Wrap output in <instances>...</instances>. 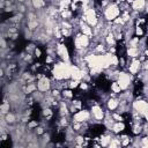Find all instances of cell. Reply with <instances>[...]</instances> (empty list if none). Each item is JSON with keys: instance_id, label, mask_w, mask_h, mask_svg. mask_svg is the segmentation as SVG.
Instances as JSON below:
<instances>
[{"instance_id": "6da1fadb", "label": "cell", "mask_w": 148, "mask_h": 148, "mask_svg": "<svg viewBox=\"0 0 148 148\" xmlns=\"http://www.w3.org/2000/svg\"><path fill=\"white\" fill-rule=\"evenodd\" d=\"M120 13H121V10H120L119 3H117V2H110V5L104 8L103 16H104V20L105 21L112 22L116 17H118L120 15Z\"/></svg>"}, {"instance_id": "7a4b0ae2", "label": "cell", "mask_w": 148, "mask_h": 148, "mask_svg": "<svg viewBox=\"0 0 148 148\" xmlns=\"http://www.w3.org/2000/svg\"><path fill=\"white\" fill-rule=\"evenodd\" d=\"M133 75L130 72H125V71H120L119 76H118V83L121 87V90H126L130 88V86L133 83Z\"/></svg>"}, {"instance_id": "3957f363", "label": "cell", "mask_w": 148, "mask_h": 148, "mask_svg": "<svg viewBox=\"0 0 148 148\" xmlns=\"http://www.w3.org/2000/svg\"><path fill=\"white\" fill-rule=\"evenodd\" d=\"M91 112L87 109H81L77 112H75L72 116V121H77V123H87L90 120Z\"/></svg>"}, {"instance_id": "277c9868", "label": "cell", "mask_w": 148, "mask_h": 148, "mask_svg": "<svg viewBox=\"0 0 148 148\" xmlns=\"http://www.w3.org/2000/svg\"><path fill=\"white\" fill-rule=\"evenodd\" d=\"M51 88H52V81H51V79L49 76L44 75L43 77H40V79L37 80V89L39 91L47 92V91L51 90Z\"/></svg>"}, {"instance_id": "5b68a950", "label": "cell", "mask_w": 148, "mask_h": 148, "mask_svg": "<svg viewBox=\"0 0 148 148\" xmlns=\"http://www.w3.org/2000/svg\"><path fill=\"white\" fill-rule=\"evenodd\" d=\"M127 71L133 75L135 76L138 73H140L142 71V62L139 60V58H133L131 59V61L127 64Z\"/></svg>"}, {"instance_id": "8992f818", "label": "cell", "mask_w": 148, "mask_h": 148, "mask_svg": "<svg viewBox=\"0 0 148 148\" xmlns=\"http://www.w3.org/2000/svg\"><path fill=\"white\" fill-rule=\"evenodd\" d=\"M132 110H135V111H138L139 113H141V114H143L147 110H148V102L147 101H145V99H136V98H134L133 101H132Z\"/></svg>"}, {"instance_id": "52a82bcc", "label": "cell", "mask_w": 148, "mask_h": 148, "mask_svg": "<svg viewBox=\"0 0 148 148\" xmlns=\"http://www.w3.org/2000/svg\"><path fill=\"white\" fill-rule=\"evenodd\" d=\"M90 112H91V116L94 117L95 120L97 121H103L104 117H105V111L103 110V108L97 103L95 105H92L90 108Z\"/></svg>"}, {"instance_id": "ba28073f", "label": "cell", "mask_w": 148, "mask_h": 148, "mask_svg": "<svg viewBox=\"0 0 148 148\" xmlns=\"http://www.w3.org/2000/svg\"><path fill=\"white\" fill-rule=\"evenodd\" d=\"M79 30L82 32V34H84V35H87V36H89L90 38H92L94 37V32H92V27H90L87 22H84V21H80V24H79Z\"/></svg>"}, {"instance_id": "9c48e42d", "label": "cell", "mask_w": 148, "mask_h": 148, "mask_svg": "<svg viewBox=\"0 0 148 148\" xmlns=\"http://www.w3.org/2000/svg\"><path fill=\"white\" fill-rule=\"evenodd\" d=\"M147 6V0H133V2L131 3L132 10L134 12H145V8Z\"/></svg>"}, {"instance_id": "30bf717a", "label": "cell", "mask_w": 148, "mask_h": 148, "mask_svg": "<svg viewBox=\"0 0 148 148\" xmlns=\"http://www.w3.org/2000/svg\"><path fill=\"white\" fill-rule=\"evenodd\" d=\"M105 105H106V109L109 111H116L119 106V98L118 97H109L105 102Z\"/></svg>"}, {"instance_id": "8fae6325", "label": "cell", "mask_w": 148, "mask_h": 148, "mask_svg": "<svg viewBox=\"0 0 148 148\" xmlns=\"http://www.w3.org/2000/svg\"><path fill=\"white\" fill-rule=\"evenodd\" d=\"M125 53H126L127 58L133 59V58H139L140 54L142 53V51H141V49H139V47H127Z\"/></svg>"}, {"instance_id": "7c38bea8", "label": "cell", "mask_w": 148, "mask_h": 148, "mask_svg": "<svg viewBox=\"0 0 148 148\" xmlns=\"http://www.w3.org/2000/svg\"><path fill=\"white\" fill-rule=\"evenodd\" d=\"M126 128V125H125V121H114L112 128H111V132L113 134H120L125 131Z\"/></svg>"}, {"instance_id": "4fadbf2b", "label": "cell", "mask_w": 148, "mask_h": 148, "mask_svg": "<svg viewBox=\"0 0 148 148\" xmlns=\"http://www.w3.org/2000/svg\"><path fill=\"white\" fill-rule=\"evenodd\" d=\"M104 43L110 47V46H114L116 45V43H117V39H116V37H114V34L111 31V32H109L105 37H104Z\"/></svg>"}, {"instance_id": "5bb4252c", "label": "cell", "mask_w": 148, "mask_h": 148, "mask_svg": "<svg viewBox=\"0 0 148 148\" xmlns=\"http://www.w3.org/2000/svg\"><path fill=\"white\" fill-rule=\"evenodd\" d=\"M3 116V118H5V120L7 121V124L8 125H14L15 123H16V120H17V117H16V113H14V112H8V113H6V114H2Z\"/></svg>"}, {"instance_id": "9a60e30c", "label": "cell", "mask_w": 148, "mask_h": 148, "mask_svg": "<svg viewBox=\"0 0 148 148\" xmlns=\"http://www.w3.org/2000/svg\"><path fill=\"white\" fill-rule=\"evenodd\" d=\"M10 106H12L10 101H7L6 98H3V102H2V104H1V106H0V112H1V114L8 113V112L10 111Z\"/></svg>"}, {"instance_id": "2e32d148", "label": "cell", "mask_w": 148, "mask_h": 148, "mask_svg": "<svg viewBox=\"0 0 148 148\" xmlns=\"http://www.w3.org/2000/svg\"><path fill=\"white\" fill-rule=\"evenodd\" d=\"M61 96L64 99H73V97H75V94L73 92L72 89L69 88H65L61 90Z\"/></svg>"}, {"instance_id": "e0dca14e", "label": "cell", "mask_w": 148, "mask_h": 148, "mask_svg": "<svg viewBox=\"0 0 148 148\" xmlns=\"http://www.w3.org/2000/svg\"><path fill=\"white\" fill-rule=\"evenodd\" d=\"M31 6H32V8L39 10L46 6V1L45 0H31Z\"/></svg>"}, {"instance_id": "ac0fdd59", "label": "cell", "mask_w": 148, "mask_h": 148, "mask_svg": "<svg viewBox=\"0 0 148 148\" xmlns=\"http://www.w3.org/2000/svg\"><path fill=\"white\" fill-rule=\"evenodd\" d=\"M39 25H40V22H39L38 20L28 21V23H27V27H28V29H29V30H31V31H36V30L39 28Z\"/></svg>"}, {"instance_id": "d6986e66", "label": "cell", "mask_w": 148, "mask_h": 148, "mask_svg": "<svg viewBox=\"0 0 148 148\" xmlns=\"http://www.w3.org/2000/svg\"><path fill=\"white\" fill-rule=\"evenodd\" d=\"M110 89H111V91H113V92H116V94H118V95L123 91L120 84L118 83V81H112V82L110 83Z\"/></svg>"}, {"instance_id": "ffe728a7", "label": "cell", "mask_w": 148, "mask_h": 148, "mask_svg": "<svg viewBox=\"0 0 148 148\" xmlns=\"http://www.w3.org/2000/svg\"><path fill=\"white\" fill-rule=\"evenodd\" d=\"M80 82H81V80H74V79H69L68 80V88L69 89H76V88H79V86H80Z\"/></svg>"}, {"instance_id": "44dd1931", "label": "cell", "mask_w": 148, "mask_h": 148, "mask_svg": "<svg viewBox=\"0 0 148 148\" xmlns=\"http://www.w3.org/2000/svg\"><path fill=\"white\" fill-rule=\"evenodd\" d=\"M145 35V30L141 25H134V36H138V37H143Z\"/></svg>"}, {"instance_id": "7402d4cb", "label": "cell", "mask_w": 148, "mask_h": 148, "mask_svg": "<svg viewBox=\"0 0 148 148\" xmlns=\"http://www.w3.org/2000/svg\"><path fill=\"white\" fill-rule=\"evenodd\" d=\"M36 47H37V45H36L35 43H29V44L27 45V47H25V52H28V53L32 54Z\"/></svg>"}, {"instance_id": "603a6c76", "label": "cell", "mask_w": 148, "mask_h": 148, "mask_svg": "<svg viewBox=\"0 0 148 148\" xmlns=\"http://www.w3.org/2000/svg\"><path fill=\"white\" fill-rule=\"evenodd\" d=\"M38 121L37 120H29L28 124H27V128L28 130H35L37 126H38Z\"/></svg>"}, {"instance_id": "cb8c5ba5", "label": "cell", "mask_w": 148, "mask_h": 148, "mask_svg": "<svg viewBox=\"0 0 148 148\" xmlns=\"http://www.w3.org/2000/svg\"><path fill=\"white\" fill-rule=\"evenodd\" d=\"M79 89H80V90H82V91H87V90L89 89V84H88V82H86V81H82V80H81L80 86H79Z\"/></svg>"}, {"instance_id": "d4e9b609", "label": "cell", "mask_w": 148, "mask_h": 148, "mask_svg": "<svg viewBox=\"0 0 148 148\" xmlns=\"http://www.w3.org/2000/svg\"><path fill=\"white\" fill-rule=\"evenodd\" d=\"M35 130H36V131H35V134H36V135H43V134L45 133V128L42 127V126H39V125H38Z\"/></svg>"}, {"instance_id": "484cf974", "label": "cell", "mask_w": 148, "mask_h": 148, "mask_svg": "<svg viewBox=\"0 0 148 148\" xmlns=\"http://www.w3.org/2000/svg\"><path fill=\"white\" fill-rule=\"evenodd\" d=\"M34 56H35V57H36L37 59H39V58H40V57L43 56V53H42V50H40V49H39L38 46H37V47L35 49V51H34Z\"/></svg>"}, {"instance_id": "4316f807", "label": "cell", "mask_w": 148, "mask_h": 148, "mask_svg": "<svg viewBox=\"0 0 148 148\" xmlns=\"http://www.w3.org/2000/svg\"><path fill=\"white\" fill-rule=\"evenodd\" d=\"M142 116H143V119H145L146 121H148V110H147V111H146V112H145Z\"/></svg>"}, {"instance_id": "83f0119b", "label": "cell", "mask_w": 148, "mask_h": 148, "mask_svg": "<svg viewBox=\"0 0 148 148\" xmlns=\"http://www.w3.org/2000/svg\"><path fill=\"white\" fill-rule=\"evenodd\" d=\"M17 3H25L27 2V0H15Z\"/></svg>"}, {"instance_id": "f1b7e54d", "label": "cell", "mask_w": 148, "mask_h": 148, "mask_svg": "<svg viewBox=\"0 0 148 148\" xmlns=\"http://www.w3.org/2000/svg\"><path fill=\"white\" fill-rule=\"evenodd\" d=\"M117 3H123V2H126V0H116Z\"/></svg>"}]
</instances>
